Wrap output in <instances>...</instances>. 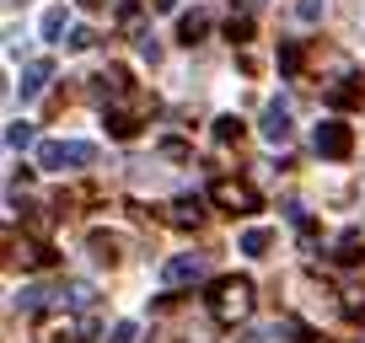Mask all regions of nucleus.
Instances as JSON below:
<instances>
[{
	"instance_id": "obj_25",
	"label": "nucleus",
	"mask_w": 365,
	"mask_h": 343,
	"mask_svg": "<svg viewBox=\"0 0 365 343\" xmlns=\"http://www.w3.org/2000/svg\"><path fill=\"white\" fill-rule=\"evenodd\" d=\"M150 11H178V0H150Z\"/></svg>"
},
{
	"instance_id": "obj_20",
	"label": "nucleus",
	"mask_w": 365,
	"mask_h": 343,
	"mask_svg": "<svg viewBox=\"0 0 365 343\" xmlns=\"http://www.w3.org/2000/svg\"><path fill=\"white\" fill-rule=\"evenodd\" d=\"M91 295H97V290H91L86 279H76V285H70V295H65V300H70V306H81V311H86V306H91Z\"/></svg>"
},
{
	"instance_id": "obj_17",
	"label": "nucleus",
	"mask_w": 365,
	"mask_h": 343,
	"mask_svg": "<svg viewBox=\"0 0 365 343\" xmlns=\"http://www.w3.org/2000/svg\"><path fill=\"white\" fill-rule=\"evenodd\" d=\"M215 139H220V145H231V139H242V118H215Z\"/></svg>"
},
{
	"instance_id": "obj_10",
	"label": "nucleus",
	"mask_w": 365,
	"mask_h": 343,
	"mask_svg": "<svg viewBox=\"0 0 365 343\" xmlns=\"http://www.w3.org/2000/svg\"><path fill=\"white\" fill-rule=\"evenodd\" d=\"M365 236H360V231H344V236H339V252H333V258H339V263H360V258H365Z\"/></svg>"
},
{
	"instance_id": "obj_1",
	"label": "nucleus",
	"mask_w": 365,
	"mask_h": 343,
	"mask_svg": "<svg viewBox=\"0 0 365 343\" xmlns=\"http://www.w3.org/2000/svg\"><path fill=\"white\" fill-rule=\"evenodd\" d=\"M247 311H252V285L247 279H220L215 295H210V317L220 327H237V322H247Z\"/></svg>"
},
{
	"instance_id": "obj_11",
	"label": "nucleus",
	"mask_w": 365,
	"mask_h": 343,
	"mask_svg": "<svg viewBox=\"0 0 365 343\" xmlns=\"http://www.w3.org/2000/svg\"><path fill=\"white\" fill-rule=\"evenodd\" d=\"M269 231H263V226H252V231H242V252H247V258H263V252H269Z\"/></svg>"
},
{
	"instance_id": "obj_19",
	"label": "nucleus",
	"mask_w": 365,
	"mask_h": 343,
	"mask_svg": "<svg viewBox=\"0 0 365 343\" xmlns=\"http://www.w3.org/2000/svg\"><path fill=\"white\" fill-rule=\"evenodd\" d=\"M108 343H140V322H113Z\"/></svg>"
},
{
	"instance_id": "obj_18",
	"label": "nucleus",
	"mask_w": 365,
	"mask_h": 343,
	"mask_svg": "<svg viewBox=\"0 0 365 343\" xmlns=\"http://www.w3.org/2000/svg\"><path fill=\"white\" fill-rule=\"evenodd\" d=\"M344 317H354V322L365 317V290H360V285H354V290H344Z\"/></svg>"
},
{
	"instance_id": "obj_9",
	"label": "nucleus",
	"mask_w": 365,
	"mask_h": 343,
	"mask_svg": "<svg viewBox=\"0 0 365 343\" xmlns=\"http://www.w3.org/2000/svg\"><path fill=\"white\" fill-rule=\"evenodd\" d=\"M205 33H210V16H205V11H194V16H182V22H178V38H182L188 48H194Z\"/></svg>"
},
{
	"instance_id": "obj_16",
	"label": "nucleus",
	"mask_w": 365,
	"mask_h": 343,
	"mask_svg": "<svg viewBox=\"0 0 365 343\" xmlns=\"http://www.w3.org/2000/svg\"><path fill=\"white\" fill-rule=\"evenodd\" d=\"M301 70V43H279V75H296Z\"/></svg>"
},
{
	"instance_id": "obj_4",
	"label": "nucleus",
	"mask_w": 365,
	"mask_h": 343,
	"mask_svg": "<svg viewBox=\"0 0 365 343\" xmlns=\"http://www.w3.org/2000/svg\"><path fill=\"white\" fill-rule=\"evenodd\" d=\"M312 145H317V156H328V161H349L354 134H349V124H344V118H322L317 134H312Z\"/></svg>"
},
{
	"instance_id": "obj_15",
	"label": "nucleus",
	"mask_w": 365,
	"mask_h": 343,
	"mask_svg": "<svg viewBox=\"0 0 365 343\" xmlns=\"http://www.w3.org/2000/svg\"><path fill=\"white\" fill-rule=\"evenodd\" d=\"M16 306H22V311H43L48 306V290L43 285H27L22 295H16Z\"/></svg>"
},
{
	"instance_id": "obj_26",
	"label": "nucleus",
	"mask_w": 365,
	"mask_h": 343,
	"mask_svg": "<svg viewBox=\"0 0 365 343\" xmlns=\"http://www.w3.org/2000/svg\"><path fill=\"white\" fill-rule=\"evenodd\" d=\"M81 6H86V11H103V6H108V0H81Z\"/></svg>"
},
{
	"instance_id": "obj_6",
	"label": "nucleus",
	"mask_w": 365,
	"mask_h": 343,
	"mask_svg": "<svg viewBox=\"0 0 365 343\" xmlns=\"http://www.w3.org/2000/svg\"><path fill=\"white\" fill-rule=\"evenodd\" d=\"M263 139H269V145H285V139H290V102H285V97H274V102L269 107H263Z\"/></svg>"
},
{
	"instance_id": "obj_5",
	"label": "nucleus",
	"mask_w": 365,
	"mask_h": 343,
	"mask_svg": "<svg viewBox=\"0 0 365 343\" xmlns=\"http://www.w3.org/2000/svg\"><path fill=\"white\" fill-rule=\"evenodd\" d=\"M199 279H205V252H178V258H167V268H161V285L167 290L199 285Z\"/></svg>"
},
{
	"instance_id": "obj_12",
	"label": "nucleus",
	"mask_w": 365,
	"mask_h": 343,
	"mask_svg": "<svg viewBox=\"0 0 365 343\" xmlns=\"http://www.w3.org/2000/svg\"><path fill=\"white\" fill-rule=\"evenodd\" d=\"M199 215H205L199 199H178V204H172V226H199Z\"/></svg>"
},
{
	"instance_id": "obj_8",
	"label": "nucleus",
	"mask_w": 365,
	"mask_h": 343,
	"mask_svg": "<svg viewBox=\"0 0 365 343\" xmlns=\"http://www.w3.org/2000/svg\"><path fill=\"white\" fill-rule=\"evenodd\" d=\"M38 33H43L48 43H65V6H48L43 22H38Z\"/></svg>"
},
{
	"instance_id": "obj_28",
	"label": "nucleus",
	"mask_w": 365,
	"mask_h": 343,
	"mask_svg": "<svg viewBox=\"0 0 365 343\" xmlns=\"http://www.w3.org/2000/svg\"><path fill=\"white\" fill-rule=\"evenodd\" d=\"M360 343H365V338H360Z\"/></svg>"
},
{
	"instance_id": "obj_13",
	"label": "nucleus",
	"mask_w": 365,
	"mask_h": 343,
	"mask_svg": "<svg viewBox=\"0 0 365 343\" xmlns=\"http://www.w3.org/2000/svg\"><path fill=\"white\" fill-rule=\"evenodd\" d=\"M86 247L97 252L103 263H113V258H118V236H108V231H91V241H86Z\"/></svg>"
},
{
	"instance_id": "obj_14",
	"label": "nucleus",
	"mask_w": 365,
	"mask_h": 343,
	"mask_svg": "<svg viewBox=\"0 0 365 343\" xmlns=\"http://www.w3.org/2000/svg\"><path fill=\"white\" fill-rule=\"evenodd\" d=\"M6 145H11V150H27V145H33V124H27V118L6 124Z\"/></svg>"
},
{
	"instance_id": "obj_3",
	"label": "nucleus",
	"mask_w": 365,
	"mask_h": 343,
	"mask_svg": "<svg viewBox=\"0 0 365 343\" xmlns=\"http://www.w3.org/2000/svg\"><path fill=\"white\" fill-rule=\"evenodd\" d=\"M210 199H215L220 209H231V215H252V209H258V194H252V183H242V177H215V183H210Z\"/></svg>"
},
{
	"instance_id": "obj_24",
	"label": "nucleus",
	"mask_w": 365,
	"mask_h": 343,
	"mask_svg": "<svg viewBox=\"0 0 365 343\" xmlns=\"http://www.w3.org/2000/svg\"><path fill=\"white\" fill-rule=\"evenodd\" d=\"M161 156L167 161H188V145H182V139H161Z\"/></svg>"
},
{
	"instance_id": "obj_21",
	"label": "nucleus",
	"mask_w": 365,
	"mask_h": 343,
	"mask_svg": "<svg viewBox=\"0 0 365 343\" xmlns=\"http://www.w3.org/2000/svg\"><path fill=\"white\" fill-rule=\"evenodd\" d=\"M135 48H140V59H150V65L161 59V43H156L150 33H135Z\"/></svg>"
},
{
	"instance_id": "obj_22",
	"label": "nucleus",
	"mask_w": 365,
	"mask_h": 343,
	"mask_svg": "<svg viewBox=\"0 0 365 343\" xmlns=\"http://www.w3.org/2000/svg\"><path fill=\"white\" fill-rule=\"evenodd\" d=\"M322 11H328L322 0H296V16H301V22H322Z\"/></svg>"
},
{
	"instance_id": "obj_7",
	"label": "nucleus",
	"mask_w": 365,
	"mask_h": 343,
	"mask_svg": "<svg viewBox=\"0 0 365 343\" xmlns=\"http://www.w3.org/2000/svg\"><path fill=\"white\" fill-rule=\"evenodd\" d=\"M48 75H54V65H48V59H33V65L22 70V80H16V97H22V102H33V97H43Z\"/></svg>"
},
{
	"instance_id": "obj_2",
	"label": "nucleus",
	"mask_w": 365,
	"mask_h": 343,
	"mask_svg": "<svg viewBox=\"0 0 365 343\" xmlns=\"http://www.w3.org/2000/svg\"><path fill=\"white\" fill-rule=\"evenodd\" d=\"M97 161V145L91 139H43L38 145V167L43 172H81Z\"/></svg>"
},
{
	"instance_id": "obj_27",
	"label": "nucleus",
	"mask_w": 365,
	"mask_h": 343,
	"mask_svg": "<svg viewBox=\"0 0 365 343\" xmlns=\"http://www.w3.org/2000/svg\"><path fill=\"white\" fill-rule=\"evenodd\" d=\"M6 6H16V0H6Z\"/></svg>"
},
{
	"instance_id": "obj_23",
	"label": "nucleus",
	"mask_w": 365,
	"mask_h": 343,
	"mask_svg": "<svg viewBox=\"0 0 365 343\" xmlns=\"http://www.w3.org/2000/svg\"><path fill=\"white\" fill-rule=\"evenodd\" d=\"M65 48H70V54H81V48H91V33H86V27H70V33H65Z\"/></svg>"
}]
</instances>
